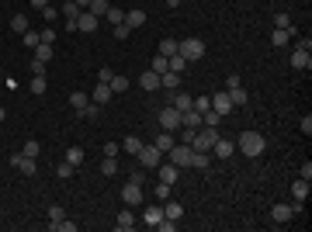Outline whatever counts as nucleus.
Here are the masks:
<instances>
[{"instance_id":"nucleus-4","label":"nucleus","mask_w":312,"mask_h":232,"mask_svg":"<svg viewBox=\"0 0 312 232\" xmlns=\"http://www.w3.org/2000/svg\"><path fill=\"white\" fill-rule=\"evenodd\" d=\"M156 121H160L163 132H177V128H180V111H177L174 104H167V108L156 115Z\"/></svg>"},{"instance_id":"nucleus-17","label":"nucleus","mask_w":312,"mask_h":232,"mask_svg":"<svg viewBox=\"0 0 312 232\" xmlns=\"http://www.w3.org/2000/svg\"><path fill=\"white\" fill-rule=\"evenodd\" d=\"M32 59H39V62H45V66H49V62L56 59V49H52V45H45V42H39V45L32 49Z\"/></svg>"},{"instance_id":"nucleus-43","label":"nucleus","mask_w":312,"mask_h":232,"mask_svg":"<svg viewBox=\"0 0 312 232\" xmlns=\"http://www.w3.org/2000/svg\"><path fill=\"white\" fill-rule=\"evenodd\" d=\"M21 153H24V156H35V159H39V153H42V142H39V139H28Z\"/></svg>"},{"instance_id":"nucleus-23","label":"nucleus","mask_w":312,"mask_h":232,"mask_svg":"<svg viewBox=\"0 0 312 232\" xmlns=\"http://www.w3.org/2000/svg\"><path fill=\"white\" fill-rule=\"evenodd\" d=\"M292 194H295V201H305V197H309V194H312L309 180H302V177H298V180H295V184H292Z\"/></svg>"},{"instance_id":"nucleus-36","label":"nucleus","mask_w":312,"mask_h":232,"mask_svg":"<svg viewBox=\"0 0 312 232\" xmlns=\"http://www.w3.org/2000/svg\"><path fill=\"white\" fill-rule=\"evenodd\" d=\"M63 18H66V21H77V18H80L77 0H66V4H63Z\"/></svg>"},{"instance_id":"nucleus-5","label":"nucleus","mask_w":312,"mask_h":232,"mask_svg":"<svg viewBox=\"0 0 312 232\" xmlns=\"http://www.w3.org/2000/svg\"><path fill=\"white\" fill-rule=\"evenodd\" d=\"M309 49H312V42L305 39V42H302V45H298V49L292 52V56H288V62H292V70H309V66H312V56H309Z\"/></svg>"},{"instance_id":"nucleus-11","label":"nucleus","mask_w":312,"mask_h":232,"mask_svg":"<svg viewBox=\"0 0 312 232\" xmlns=\"http://www.w3.org/2000/svg\"><path fill=\"white\" fill-rule=\"evenodd\" d=\"M98 24H101L98 14H90V11H80V18H77V31L90 35V31H98Z\"/></svg>"},{"instance_id":"nucleus-33","label":"nucleus","mask_w":312,"mask_h":232,"mask_svg":"<svg viewBox=\"0 0 312 232\" xmlns=\"http://www.w3.org/2000/svg\"><path fill=\"white\" fill-rule=\"evenodd\" d=\"M208 163H212L208 153H191V163H188V167H195V170H208Z\"/></svg>"},{"instance_id":"nucleus-20","label":"nucleus","mask_w":312,"mask_h":232,"mask_svg":"<svg viewBox=\"0 0 312 232\" xmlns=\"http://www.w3.org/2000/svg\"><path fill=\"white\" fill-rule=\"evenodd\" d=\"M163 218V205H149L146 212H142V222L149 225V229H156V222Z\"/></svg>"},{"instance_id":"nucleus-45","label":"nucleus","mask_w":312,"mask_h":232,"mask_svg":"<svg viewBox=\"0 0 312 232\" xmlns=\"http://www.w3.org/2000/svg\"><path fill=\"white\" fill-rule=\"evenodd\" d=\"M21 39H24V49H28V52H32V49H35V45H39V31H32V28H28V31H24V35H21Z\"/></svg>"},{"instance_id":"nucleus-2","label":"nucleus","mask_w":312,"mask_h":232,"mask_svg":"<svg viewBox=\"0 0 312 232\" xmlns=\"http://www.w3.org/2000/svg\"><path fill=\"white\" fill-rule=\"evenodd\" d=\"M215 139H219V128H205V125H201L195 136H191V142H188V146H191L195 153H212Z\"/></svg>"},{"instance_id":"nucleus-44","label":"nucleus","mask_w":312,"mask_h":232,"mask_svg":"<svg viewBox=\"0 0 312 232\" xmlns=\"http://www.w3.org/2000/svg\"><path fill=\"white\" fill-rule=\"evenodd\" d=\"M28 87H32V94H45V87H49V80H45V77H32V83H28Z\"/></svg>"},{"instance_id":"nucleus-52","label":"nucleus","mask_w":312,"mask_h":232,"mask_svg":"<svg viewBox=\"0 0 312 232\" xmlns=\"http://www.w3.org/2000/svg\"><path fill=\"white\" fill-rule=\"evenodd\" d=\"M156 229H160V232H174L177 222H174V218H160V222H156Z\"/></svg>"},{"instance_id":"nucleus-22","label":"nucleus","mask_w":312,"mask_h":232,"mask_svg":"<svg viewBox=\"0 0 312 232\" xmlns=\"http://www.w3.org/2000/svg\"><path fill=\"white\" fill-rule=\"evenodd\" d=\"M90 101H94V104H101V108H104V104L111 101V87H108V83H98V87H94V94H90Z\"/></svg>"},{"instance_id":"nucleus-16","label":"nucleus","mask_w":312,"mask_h":232,"mask_svg":"<svg viewBox=\"0 0 312 232\" xmlns=\"http://www.w3.org/2000/svg\"><path fill=\"white\" fill-rule=\"evenodd\" d=\"M212 153L219 156V159H229V156L236 153V142H229V139L219 136V139H215V146H212Z\"/></svg>"},{"instance_id":"nucleus-9","label":"nucleus","mask_w":312,"mask_h":232,"mask_svg":"<svg viewBox=\"0 0 312 232\" xmlns=\"http://www.w3.org/2000/svg\"><path fill=\"white\" fill-rule=\"evenodd\" d=\"M11 167H18L24 177H35V170H39L35 156H24V153H14V156H11Z\"/></svg>"},{"instance_id":"nucleus-57","label":"nucleus","mask_w":312,"mask_h":232,"mask_svg":"<svg viewBox=\"0 0 312 232\" xmlns=\"http://www.w3.org/2000/svg\"><path fill=\"white\" fill-rule=\"evenodd\" d=\"M56 232H77V222H66V218H63L56 225Z\"/></svg>"},{"instance_id":"nucleus-12","label":"nucleus","mask_w":312,"mask_h":232,"mask_svg":"<svg viewBox=\"0 0 312 232\" xmlns=\"http://www.w3.org/2000/svg\"><path fill=\"white\" fill-rule=\"evenodd\" d=\"M271 218L277 222V225H285V222H292L295 218V205H285V201H277L271 208Z\"/></svg>"},{"instance_id":"nucleus-49","label":"nucleus","mask_w":312,"mask_h":232,"mask_svg":"<svg viewBox=\"0 0 312 232\" xmlns=\"http://www.w3.org/2000/svg\"><path fill=\"white\" fill-rule=\"evenodd\" d=\"M39 42H45V45H56V28H45V31H39Z\"/></svg>"},{"instance_id":"nucleus-47","label":"nucleus","mask_w":312,"mask_h":232,"mask_svg":"<svg viewBox=\"0 0 312 232\" xmlns=\"http://www.w3.org/2000/svg\"><path fill=\"white\" fill-rule=\"evenodd\" d=\"M73 170H77V167H70V163H59V167H56V177H59V180H70V177H73Z\"/></svg>"},{"instance_id":"nucleus-18","label":"nucleus","mask_w":312,"mask_h":232,"mask_svg":"<svg viewBox=\"0 0 312 232\" xmlns=\"http://www.w3.org/2000/svg\"><path fill=\"white\" fill-rule=\"evenodd\" d=\"M180 128H201V111H180Z\"/></svg>"},{"instance_id":"nucleus-27","label":"nucleus","mask_w":312,"mask_h":232,"mask_svg":"<svg viewBox=\"0 0 312 232\" xmlns=\"http://www.w3.org/2000/svg\"><path fill=\"white\" fill-rule=\"evenodd\" d=\"M87 104H90V97L83 94V90H73V94H70V108H77V115L87 108Z\"/></svg>"},{"instance_id":"nucleus-1","label":"nucleus","mask_w":312,"mask_h":232,"mask_svg":"<svg viewBox=\"0 0 312 232\" xmlns=\"http://www.w3.org/2000/svg\"><path fill=\"white\" fill-rule=\"evenodd\" d=\"M264 146H267V139L260 136V132H243V136L236 139V149H239L243 156H250V159L264 153Z\"/></svg>"},{"instance_id":"nucleus-32","label":"nucleus","mask_w":312,"mask_h":232,"mask_svg":"<svg viewBox=\"0 0 312 232\" xmlns=\"http://www.w3.org/2000/svg\"><path fill=\"white\" fill-rule=\"evenodd\" d=\"M104 18H108V24H111V28H115V24H121V21H125V11H121V7H115V4H111V7H108V14H104Z\"/></svg>"},{"instance_id":"nucleus-14","label":"nucleus","mask_w":312,"mask_h":232,"mask_svg":"<svg viewBox=\"0 0 312 232\" xmlns=\"http://www.w3.org/2000/svg\"><path fill=\"white\" fill-rule=\"evenodd\" d=\"M170 104H174L177 111H191V108H195V97L188 94V90H174V94H170Z\"/></svg>"},{"instance_id":"nucleus-30","label":"nucleus","mask_w":312,"mask_h":232,"mask_svg":"<svg viewBox=\"0 0 312 232\" xmlns=\"http://www.w3.org/2000/svg\"><path fill=\"white\" fill-rule=\"evenodd\" d=\"M108 87H111V94H125V90H129V77H111L108 80Z\"/></svg>"},{"instance_id":"nucleus-6","label":"nucleus","mask_w":312,"mask_h":232,"mask_svg":"<svg viewBox=\"0 0 312 232\" xmlns=\"http://www.w3.org/2000/svg\"><path fill=\"white\" fill-rule=\"evenodd\" d=\"M191 153H195V149H191V146H188V142H174V149H170V159H167V163H174V167H188V163H191Z\"/></svg>"},{"instance_id":"nucleus-21","label":"nucleus","mask_w":312,"mask_h":232,"mask_svg":"<svg viewBox=\"0 0 312 232\" xmlns=\"http://www.w3.org/2000/svg\"><path fill=\"white\" fill-rule=\"evenodd\" d=\"M174 142H177V139H174V132H160V136L153 139V146L160 149V153H170V149H174Z\"/></svg>"},{"instance_id":"nucleus-55","label":"nucleus","mask_w":312,"mask_h":232,"mask_svg":"<svg viewBox=\"0 0 312 232\" xmlns=\"http://www.w3.org/2000/svg\"><path fill=\"white\" fill-rule=\"evenodd\" d=\"M212 108V97H198L195 101V111H208Z\"/></svg>"},{"instance_id":"nucleus-38","label":"nucleus","mask_w":312,"mask_h":232,"mask_svg":"<svg viewBox=\"0 0 312 232\" xmlns=\"http://www.w3.org/2000/svg\"><path fill=\"white\" fill-rule=\"evenodd\" d=\"M160 56H177V39L167 35V39L160 42Z\"/></svg>"},{"instance_id":"nucleus-59","label":"nucleus","mask_w":312,"mask_h":232,"mask_svg":"<svg viewBox=\"0 0 312 232\" xmlns=\"http://www.w3.org/2000/svg\"><path fill=\"white\" fill-rule=\"evenodd\" d=\"M42 18H45V21H56V7H52V4H49V7H42Z\"/></svg>"},{"instance_id":"nucleus-42","label":"nucleus","mask_w":312,"mask_h":232,"mask_svg":"<svg viewBox=\"0 0 312 232\" xmlns=\"http://www.w3.org/2000/svg\"><path fill=\"white\" fill-rule=\"evenodd\" d=\"M101 174H104V177H115V174H118L115 156H104V163H101Z\"/></svg>"},{"instance_id":"nucleus-13","label":"nucleus","mask_w":312,"mask_h":232,"mask_svg":"<svg viewBox=\"0 0 312 232\" xmlns=\"http://www.w3.org/2000/svg\"><path fill=\"white\" fill-rule=\"evenodd\" d=\"M115 229H118V232H129V229H136V212H132L129 205H125V208L118 212V218H115Z\"/></svg>"},{"instance_id":"nucleus-48","label":"nucleus","mask_w":312,"mask_h":232,"mask_svg":"<svg viewBox=\"0 0 312 232\" xmlns=\"http://www.w3.org/2000/svg\"><path fill=\"white\" fill-rule=\"evenodd\" d=\"M149 70H153V73H160V77H163V73H167V56H156V59H153V66H149Z\"/></svg>"},{"instance_id":"nucleus-7","label":"nucleus","mask_w":312,"mask_h":232,"mask_svg":"<svg viewBox=\"0 0 312 232\" xmlns=\"http://www.w3.org/2000/svg\"><path fill=\"white\" fill-rule=\"evenodd\" d=\"M121 201H125L129 208H139V201H142V184H139V180H129V184L121 187Z\"/></svg>"},{"instance_id":"nucleus-56","label":"nucleus","mask_w":312,"mask_h":232,"mask_svg":"<svg viewBox=\"0 0 312 232\" xmlns=\"http://www.w3.org/2000/svg\"><path fill=\"white\" fill-rule=\"evenodd\" d=\"M111 77H115V73H111V66H101V70H98V80H101V83H108Z\"/></svg>"},{"instance_id":"nucleus-19","label":"nucleus","mask_w":312,"mask_h":232,"mask_svg":"<svg viewBox=\"0 0 312 232\" xmlns=\"http://www.w3.org/2000/svg\"><path fill=\"white\" fill-rule=\"evenodd\" d=\"M160 205H163V218H180V215H184V205H180V201H170V197H167V201H160Z\"/></svg>"},{"instance_id":"nucleus-31","label":"nucleus","mask_w":312,"mask_h":232,"mask_svg":"<svg viewBox=\"0 0 312 232\" xmlns=\"http://www.w3.org/2000/svg\"><path fill=\"white\" fill-rule=\"evenodd\" d=\"M63 218H66V212H63V205H52V208H49V229L56 232V225L63 222Z\"/></svg>"},{"instance_id":"nucleus-15","label":"nucleus","mask_w":312,"mask_h":232,"mask_svg":"<svg viewBox=\"0 0 312 232\" xmlns=\"http://www.w3.org/2000/svg\"><path fill=\"white\" fill-rule=\"evenodd\" d=\"M212 111H219V115H229V111H233V101H229V90H219V94L212 97Z\"/></svg>"},{"instance_id":"nucleus-28","label":"nucleus","mask_w":312,"mask_h":232,"mask_svg":"<svg viewBox=\"0 0 312 232\" xmlns=\"http://www.w3.org/2000/svg\"><path fill=\"white\" fill-rule=\"evenodd\" d=\"M167 70H170V73H184V70H188V59L184 56H167Z\"/></svg>"},{"instance_id":"nucleus-60","label":"nucleus","mask_w":312,"mask_h":232,"mask_svg":"<svg viewBox=\"0 0 312 232\" xmlns=\"http://www.w3.org/2000/svg\"><path fill=\"white\" fill-rule=\"evenodd\" d=\"M118 149H121L118 142H108V146H104V156H118Z\"/></svg>"},{"instance_id":"nucleus-50","label":"nucleus","mask_w":312,"mask_h":232,"mask_svg":"<svg viewBox=\"0 0 312 232\" xmlns=\"http://www.w3.org/2000/svg\"><path fill=\"white\" fill-rule=\"evenodd\" d=\"M98 115H101V104H94V101H90V104L80 111V118H98Z\"/></svg>"},{"instance_id":"nucleus-24","label":"nucleus","mask_w":312,"mask_h":232,"mask_svg":"<svg viewBox=\"0 0 312 232\" xmlns=\"http://www.w3.org/2000/svg\"><path fill=\"white\" fill-rule=\"evenodd\" d=\"M139 87H142V90H156V87H160V73H153V70H146V73L139 77Z\"/></svg>"},{"instance_id":"nucleus-41","label":"nucleus","mask_w":312,"mask_h":232,"mask_svg":"<svg viewBox=\"0 0 312 232\" xmlns=\"http://www.w3.org/2000/svg\"><path fill=\"white\" fill-rule=\"evenodd\" d=\"M274 28H281V31H288V35H292V31H295V28H292V18H288L285 11H281V14L274 18Z\"/></svg>"},{"instance_id":"nucleus-39","label":"nucleus","mask_w":312,"mask_h":232,"mask_svg":"<svg viewBox=\"0 0 312 232\" xmlns=\"http://www.w3.org/2000/svg\"><path fill=\"white\" fill-rule=\"evenodd\" d=\"M229 101H233V108H243V104H246V90H243V87H233V90H229Z\"/></svg>"},{"instance_id":"nucleus-37","label":"nucleus","mask_w":312,"mask_h":232,"mask_svg":"<svg viewBox=\"0 0 312 232\" xmlns=\"http://www.w3.org/2000/svg\"><path fill=\"white\" fill-rule=\"evenodd\" d=\"M288 39H292L288 31H281V28H274V35H271V45H274V49H285V45H288Z\"/></svg>"},{"instance_id":"nucleus-51","label":"nucleus","mask_w":312,"mask_h":232,"mask_svg":"<svg viewBox=\"0 0 312 232\" xmlns=\"http://www.w3.org/2000/svg\"><path fill=\"white\" fill-rule=\"evenodd\" d=\"M167 197H170V184L160 180V184H156V201H167Z\"/></svg>"},{"instance_id":"nucleus-61","label":"nucleus","mask_w":312,"mask_h":232,"mask_svg":"<svg viewBox=\"0 0 312 232\" xmlns=\"http://www.w3.org/2000/svg\"><path fill=\"white\" fill-rule=\"evenodd\" d=\"M28 4H32L35 11H42V7H49V0H28Z\"/></svg>"},{"instance_id":"nucleus-62","label":"nucleus","mask_w":312,"mask_h":232,"mask_svg":"<svg viewBox=\"0 0 312 232\" xmlns=\"http://www.w3.org/2000/svg\"><path fill=\"white\" fill-rule=\"evenodd\" d=\"M77 7H80V11H87V7H90V0H77Z\"/></svg>"},{"instance_id":"nucleus-25","label":"nucleus","mask_w":312,"mask_h":232,"mask_svg":"<svg viewBox=\"0 0 312 232\" xmlns=\"http://www.w3.org/2000/svg\"><path fill=\"white\" fill-rule=\"evenodd\" d=\"M160 87H167L170 94H174V90H180V73H170V70H167V73L160 77Z\"/></svg>"},{"instance_id":"nucleus-40","label":"nucleus","mask_w":312,"mask_h":232,"mask_svg":"<svg viewBox=\"0 0 312 232\" xmlns=\"http://www.w3.org/2000/svg\"><path fill=\"white\" fill-rule=\"evenodd\" d=\"M108 7H111L108 0H90V7H87V11H90V14H98V18H104V14H108Z\"/></svg>"},{"instance_id":"nucleus-26","label":"nucleus","mask_w":312,"mask_h":232,"mask_svg":"<svg viewBox=\"0 0 312 232\" xmlns=\"http://www.w3.org/2000/svg\"><path fill=\"white\" fill-rule=\"evenodd\" d=\"M121 149H125L129 156H136L139 149H142V139H139V136H125V139H121Z\"/></svg>"},{"instance_id":"nucleus-64","label":"nucleus","mask_w":312,"mask_h":232,"mask_svg":"<svg viewBox=\"0 0 312 232\" xmlns=\"http://www.w3.org/2000/svg\"><path fill=\"white\" fill-rule=\"evenodd\" d=\"M177 4H180V0H177Z\"/></svg>"},{"instance_id":"nucleus-8","label":"nucleus","mask_w":312,"mask_h":232,"mask_svg":"<svg viewBox=\"0 0 312 232\" xmlns=\"http://www.w3.org/2000/svg\"><path fill=\"white\" fill-rule=\"evenodd\" d=\"M136 159L142 163V167H160V163H163V153H160L153 142H149V146H142V149L136 153Z\"/></svg>"},{"instance_id":"nucleus-10","label":"nucleus","mask_w":312,"mask_h":232,"mask_svg":"<svg viewBox=\"0 0 312 232\" xmlns=\"http://www.w3.org/2000/svg\"><path fill=\"white\" fill-rule=\"evenodd\" d=\"M156 177H160L163 184H170V187H174L177 180H180V167H174V163H160V167H156Z\"/></svg>"},{"instance_id":"nucleus-46","label":"nucleus","mask_w":312,"mask_h":232,"mask_svg":"<svg viewBox=\"0 0 312 232\" xmlns=\"http://www.w3.org/2000/svg\"><path fill=\"white\" fill-rule=\"evenodd\" d=\"M129 31H132V28H129L125 21H121V24H115V28H111V35H115L118 42H125V39H129Z\"/></svg>"},{"instance_id":"nucleus-29","label":"nucleus","mask_w":312,"mask_h":232,"mask_svg":"<svg viewBox=\"0 0 312 232\" xmlns=\"http://www.w3.org/2000/svg\"><path fill=\"white\" fill-rule=\"evenodd\" d=\"M28 28H32V24H28V14H14V18H11V31H18V35H24Z\"/></svg>"},{"instance_id":"nucleus-34","label":"nucleus","mask_w":312,"mask_h":232,"mask_svg":"<svg viewBox=\"0 0 312 232\" xmlns=\"http://www.w3.org/2000/svg\"><path fill=\"white\" fill-rule=\"evenodd\" d=\"M125 24H129V28H139V24H146V14H142V11H125Z\"/></svg>"},{"instance_id":"nucleus-35","label":"nucleus","mask_w":312,"mask_h":232,"mask_svg":"<svg viewBox=\"0 0 312 232\" xmlns=\"http://www.w3.org/2000/svg\"><path fill=\"white\" fill-rule=\"evenodd\" d=\"M66 163H70V167H80V163H83V149H80V146H70V149H66Z\"/></svg>"},{"instance_id":"nucleus-63","label":"nucleus","mask_w":312,"mask_h":232,"mask_svg":"<svg viewBox=\"0 0 312 232\" xmlns=\"http://www.w3.org/2000/svg\"><path fill=\"white\" fill-rule=\"evenodd\" d=\"M4 118H7V111H4V108H0V121H4Z\"/></svg>"},{"instance_id":"nucleus-3","label":"nucleus","mask_w":312,"mask_h":232,"mask_svg":"<svg viewBox=\"0 0 312 232\" xmlns=\"http://www.w3.org/2000/svg\"><path fill=\"white\" fill-rule=\"evenodd\" d=\"M177 56H184L188 62H198V59L205 56V42H201V39H184V42H177Z\"/></svg>"},{"instance_id":"nucleus-58","label":"nucleus","mask_w":312,"mask_h":232,"mask_svg":"<svg viewBox=\"0 0 312 232\" xmlns=\"http://www.w3.org/2000/svg\"><path fill=\"white\" fill-rule=\"evenodd\" d=\"M298 125H302V132H305V136H312V115H305Z\"/></svg>"},{"instance_id":"nucleus-53","label":"nucleus","mask_w":312,"mask_h":232,"mask_svg":"<svg viewBox=\"0 0 312 232\" xmlns=\"http://www.w3.org/2000/svg\"><path fill=\"white\" fill-rule=\"evenodd\" d=\"M28 70H32V77H45V62H39V59H32Z\"/></svg>"},{"instance_id":"nucleus-54","label":"nucleus","mask_w":312,"mask_h":232,"mask_svg":"<svg viewBox=\"0 0 312 232\" xmlns=\"http://www.w3.org/2000/svg\"><path fill=\"white\" fill-rule=\"evenodd\" d=\"M233 87H243V80H239V73H229V77H226V90H233Z\"/></svg>"}]
</instances>
